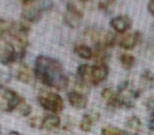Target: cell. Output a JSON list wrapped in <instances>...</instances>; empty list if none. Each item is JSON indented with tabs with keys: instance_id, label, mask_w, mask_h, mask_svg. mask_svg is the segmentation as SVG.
I'll use <instances>...</instances> for the list:
<instances>
[{
	"instance_id": "6da1fadb",
	"label": "cell",
	"mask_w": 154,
	"mask_h": 135,
	"mask_svg": "<svg viewBox=\"0 0 154 135\" xmlns=\"http://www.w3.org/2000/svg\"><path fill=\"white\" fill-rule=\"evenodd\" d=\"M35 77L45 86L64 90L69 84V78L64 74L58 60L48 56H38L35 61Z\"/></svg>"
},
{
	"instance_id": "7a4b0ae2",
	"label": "cell",
	"mask_w": 154,
	"mask_h": 135,
	"mask_svg": "<svg viewBox=\"0 0 154 135\" xmlns=\"http://www.w3.org/2000/svg\"><path fill=\"white\" fill-rule=\"evenodd\" d=\"M85 35L89 40L96 44V48H100V49L108 50L114 47L116 43V36L113 33L96 26H90L86 29Z\"/></svg>"
},
{
	"instance_id": "3957f363",
	"label": "cell",
	"mask_w": 154,
	"mask_h": 135,
	"mask_svg": "<svg viewBox=\"0 0 154 135\" xmlns=\"http://www.w3.org/2000/svg\"><path fill=\"white\" fill-rule=\"evenodd\" d=\"M38 103L45 110H48L51 113L56 114L62 111L64 105L61 96L58 93L55 92H48L42 91L38 95Z\"/></svg>"
},
{
	"instance_id": "277c9868",
	"label": "cell",
	"mask_w": 154,
	"mask_h": 135,
	"mask_svg": "<svg viewBox=\"0 0 154 135\" xmlns=\"http://www.w3.org/2000/svg\"><path fill=\"white\" fill-rule=\"evenodd\" d=\"M82 18H84L82 11H80L78 8L75 7L73 3L66 5V12L63 15V19L66 26L72 29L78 28L82 23Z\"/></svg>"
},
{
	"instance_id": "5b68a950",
	"label": "cell",
	"mask_w": 154,
	"mask_h": 135,
	"mask_svg": "<svg viewBox=\"0 0 154 135\" xmlns=\"http://www.w3.org/2000/svg\"><path fill=\"white\" fill-rule=\"evenodd\" d=\"M20 60L16 47L12 42L0 43V61L3 64H11Z\"/></svg>"
},
{
	"instance_id": "8992f818",
	"label": "cell",
	"mask_w": 154,
	"mask_h": 135,
	"mask_svg": "<svg viewBox=\"0 0 154 135\" xmlns=\"http://www.w3.org/2000/svg\"><path fill=\"white\" fill-rule=\"evenodd\" d=\"M109 75V69L107 64H95L90 66L88 75V81L92 86H98Z\"/></svg>"
},
{
	"instance_id": "52a82bcc",
	"label": "cell",
	"mask_w": 154,
	"mask_h": 135,
	"mask_svg": "<svg viewBox=\"0 0 154 135\" xmlns=\"http://www.w3.org/2000/svg\"><path fill=\"white\" fill-rule=\"evenodd\" d=\"M2 98L5 100V111H14L17 110L18 106L23 100L21 96L17 92L10 89H5L2 93Z\"/></svg>"
},
{
	"instance_id": "ba28073f",
	"label": "cell",
	"mask_w": 154,
	"mask_h": 135,
	"mask_svg": "<svg viewBox=\"0 0 154 135\" xmlns=\"http://www.w3.org/2000/svg\"><path fill=\"white\" fill-rule=\"evenodd\" d=\"M143 40V35L140 32H133L122 35L118 40V44L125 50H131L135 48Z\"/></svg>"
},
{
	"instance_id": "9c48e42d",
	"label": "cell",
	"mask_w": 154,
	"mask_h": 135,
	"mask_svg": "<svg viewBox=\"0 0 154 135\" xmlns=\"http://www.w3.org/2000/svg\"><path fill=\"white\" fill-rule=\"evenodd\" d=\"M16 77L22 84H31L34 81L35 78L34 70H32V68L30 66H28L26 63H21L19 66V68L17 69Z\"/></svg>"
},
{
	"instance_id": "30bf717a",
	"label": "cell",
	"mask_w": 154,
	"mask_h": 135,
	"mask_svg": "<svg viewBox=\"0 0 154 135\" xmlns=\"http://www.w3.org/2000/svg\"><path fill=\"white\" fill-rule=\"evenodd\" d=\"M101 97L107 103V106L111 109H118L120 107L118 94L113 88H105L101 91Z\"/></svg>"
},
{
	"instance_id": "8fae6325",
	"label": "cell",
	"mask_w": 154,
	"mask_h": 135,
	"mask_svg": "<svg viewBox=\"0 0 154 135\" xmlns=\"http://www.w3.org/2000/svg\"><path fill=\"white\" fill-rule=\"evenodd\" d=\"M110 24H111L112 28L115 30V32L122 34V33L127 32V31L131 28L132 21H131V19L128 16L120 15V16H117V17H114L113 19L111 20Z\"/></svg>"
},
{
	"instance_id": "7c38bea8",
	"label": "cell",
	"mask_w": 154,
	"mask_h": 135,
	"mask_svg": "<svg viewBox=\"0 0 154 135\" xmlns=\"http://www.w3.org/2000/svg\"><path fill=\"white\" fill-rule=\"evenodd\" d=\"M68 100L73 108L82 110L87 108L88 106V98L85 94L77 92V91H71L68 94Z\"/></svg>"
},
{
	"instance_id": "4fadbf2b",
	"label": "cell",
	"mask_w": 154,
	"mask_h": 135,
	"mask_svg": "<svg viewBox=\"0 0 154 135\" xmlns=\"http://www.w3.org/2000/svg\"><path fill=\"white\" fill-rule=\"evenodd\" d=\"M42 16V10L36 5H26L22 12V18L28 22H36Z\"/></svg>"
},
{
	"instance_id": "5bb4252c",
	"label": "cell",
	"mask_w": 154,
	"mask_h": 135,
	"mask_svg": "<svg viewBox=\"0 0 154 135\" xmlns=\"http://www.w3.org/2000/svg\"><path fill=\"white\" fill-rule=\"evenodd\" d=\"M98 117L99 114L97 112H89V113L85 114L79 124L80 130H82L84 132H90L94 126L95 121L98 119Z\"/></svg>"
},
{
	"instance_id": "9a60e30c",
	"label": "cell",
	"mask_w": 154,
	"mask_h": 135,
	"mask_svg": "<svg viewBox=\"0 0 154 135\" xmlns=\"http://www.w3.org/2000/svg\"><path fill=\"white\" fill-rule=\"evenodd\" d=\"M141 130V121L137 116L130 117L125 124V132L128 135H138Z\"/></svg>"
},
{
	"instance_id": "2e32d148",
	"label": "cell",
	"mask_w": 154,
	"mask_h": 135,
	"mask_svg": "<svg viewBox=\"0 0 154 135\" xmlns=\"http://www.w3.org/2000/svg\"><path fill=\"white\" fill-rule=\"evenodd\" d=\"M60 118L56 114H48L43 117L42 121V128L47 131H56L60 127Z\"/></svg>"
},
{
	"instance_id": "e0dca14e",
	"label": "cell",
	"mask_w": 154,
	"mask_h": 135,
	"mask_svg": "<svg viewBox=\"0 0 154 135\" xmlns=\"http://www.w3.org/2000/svg\"><path fill=\"white\" fill-rule=\"evenodd\" d=\"M154 86V74L149 70H145L140 75V90H149Z\"/></svg>"
},
{
	"instance_id": "ac0fdd59",
	"label": "cell",
	"mask_w": 154,
	"mask_h": 135,
	"mask_svg": "<svg viewBox=\"0 0 154 135\" xmlns=\"http://www.w3.org/2000/svg\"><path fill=\"white\" fill-rule=\"evenodd\" d=\"M110 55L108 53V50L96 48L95 52H93V57L96 62V64H106L107 60L109 59Z\"/></svg>"
},
{
	"instance_id": "d6986e66",
	"label": "cell",
	"mask_w": 154,
	"mask_h": 135,
	"mask_svg": "<svg viewBox=\"0 0 154 135\" xmlns=\"http://www.w3.org/2000/svg\"><path fill=\"white\" fill-rule=\"evenodd\" d=\"M75 53L84 59H91L93 57V51L91 48H89L86 44H79L75 47Z\"/></svg>"
},
{
	"instance_id": "ffe728a7",
	"label": "cell",
	"mask_w": 154,
	"mask_h": 135,
	"mask_svg": "<svg viewBox=\"0 0 154 135\" xmlns=\"http://www.w3.org/2000/svg\"><path fill=\"white\" fill-rule=\"evenodd\" d=\"M119 61L122 63V66H124L126 70H131L133 66H135V57L131 54H128V53H125V54H122L119 57Z\"/></svg>"
},
{
	"instance_id": "44dd1931",
	"label": "cell",
	"mask_w": 154,
	"mask_h": 135,
	"mask_svg": "<svg viewBox=\"0 0 154 135\" xmlns=\"http://www.w3.org/2000/svg\"><path fill=\"white\" fill-rule=\"evenodd\" d=\"M117 0H103L100 1L98 5L99 10L106 12V13H111L113 11V8L115 7Z\"/></svg>"
},
{
	"instance_id": "7402d4cb",
	"label": "cell",
	"mask_w": 154,
	"mask_h": 135,
	"mask_svg": "<svg viewBox=\"0 0 154 135\" xmlns=\"http://www.w3.org/2000/svg\"><path fill=\"white\" fill-rule=\"evenodd\" d=\"M13 23H10L5 20H0V40L5 36V35H9V33L11 32Z\"/></svg>"
},
{
	"instance_id": "603a6c76",
	"label": "cell",
	"mask_w": 154,
	"mask_h": 135,
	"mask_svg": "<svg viewBox=\"0 0 154 135\" xmlns=\"http://www.w3.org/2000/svg\"><path fill=\"white\" fill-rule=\"evenodd\" d=\"M101 133H103V135H128L125 132V130H120V129L111 126L103 128Z\"/></svg>"
},
{
	"instance_id": "cb8c5ba5",
	"label": "cell",
	"mask_w": 154,
	"mask_h": 135,
	"mask_svg": "<svg viewBox=\"0 0 154 135\" xmlns=\"http://www.w3.org/2000/svg\"><path fill=\"white\" fill-rule=\"evenodd\" d=\"M17 110L20 112V114H21V115L24 116V117H28V116L32 113V108H31V106L26 103V99H23V100L21 101V103L18 106Z\"/></svg>"
},
{
	"instance_id": "d4e9b609",
	"label": "cell",
	"mask_w": 154,
	"mask_h": 135,
	"mask_svg": "<svg viewBox=\"0 0 154 135\" xmlns=\"http://www.w3.org/2000/svg\"><path fill=\"white\" fill-rule=\"evenodd\" d=\"M42 121H43V117H38V116H35V117H32L29 121V124H30L32 128H38L41 129L42 128Z\"/></svg>"
},
{
	"instance_id": "484cf974",
	"label": "cell",
	"mask_w": 154,
	"mask_h": 135,
	"mask_svg": "<svg viewBox=\"0 0 154 135\" xmlns=\"http://www.w3.org/2000/svg\"><path fill=\"white\" fill-rule=\"evenodd\" d=\"M146 107H147V109L149 110L151 113L154 112V95L150 96L149 98L146 100Z\"/></svg>"
},
{
	"instance_id": "4316f807",
	"label": "cell",
	"mask_w": 154,
	"mask_h": 135,
	"mask_svg": "<svg viewBox=\"0 0 154 135\" xmlns=\"http://www.w3.org/2000/svg\"><path fill=\"white\" fill-rule=\"evenodd\" d=\"M148 127L149 130H154V112H152L148 118Z\"/></svg>"
},
{
	"instance_id": "83f0119b",
	"label": "cell",
	"mask_w": 154,
	"mask_h": 135,
	"mask_svg": "<svg viewBox=\"0 0 154 135\" xmlns=\"http://www.w3.org/2000/svg\"><path fill=\"white\" fill-rule=\"evenodd\" d=\"M148 10H149V12L151 13V15L154 16V2L152 0L148 3Z\"/></svg>"
},
{
	"instance_id": "f1b7e54d",
	"label": "cell",
	"mask_w": 154,
	"mask_h": 135,
	"mask_svg": "<svg viewBox=\"0 0 154 135\" xmlns=\"http://www.w3.org/2000/svg\"><path fill=\"white\" fill-rule=\"evenodd\" d=\"M18 1H20V2L24 5H33V2H35L36 0H18Z\"/></svg>"
},
{
	"instance_id": "f546056e",
	"label": "cell",
	"mask_w": 154,
	"mask_h": 135,
	"mask_svg": "<svg viewBox=\"0 0 154 135\" xmlns=\"http://www.w3.org/2000/svg\"><path fill=\"white\" fill-rule=\"evenodd\" d=\"M8 135H21L19 132H16V131H11Z\"/></svg>"
},
{
	"instance_id": "4dcf8cb0",
	"label": "cell",
	"mask_w": 154,
	"mask_h": 135,
	"mask_svg": "<svg viewBox=\"0 0 154 135\" xmlns=\"http://www.w3.org/2000/svg\"><path fill=\"white\" fill-rule=\"evenodd\" d=\"M80 2H84V3H86V2H90V1H92V0H79Z\"/></svg>"
},
{
	"instance_id": "1f68e13d",
	"label": "cell",
	"mask_w": 154,
	"mask_h": 135,
	"mask_svg": "<svg viewBox=\"0 0 154 135\" xmlns=\"http://www.w3.org/2000/svg\"><path fill=\"white\" fill-rule=\"evenodd\" d=\"M148 135H154V130H150V132Z\"/></svg>"
},
{
	"instance_id": "d6a6232c",
	"label": "cell",
	"mask_w": 154,
	"mask_h": 135,
	"mask_svg": "<svg viewBox=\"0 0 154 135\" xmlns=\"http://www.w3.org/2000/svg\"><path fill=\"white\" fill-rule=\"evenodd\" d=\"M1 90H5V89H3V86L1 84V82H0V91Z\"/></svg>"
},
{
	"instance_id": "836d02e7",
	"label": "cell",
	"mask_w": 154,
	"mask_h": 135,
	"mask_svg": "<svg viewBox=\"0 0 154 135\" xmlns=\"http://www.w3.org/2000/svg\"><path fill=\"white\" fill-rule=\"evenodd\" d=\"M0 135H1V128H0Z\"/></svg>"
},
{
	"instance_id": "e575fe53",
	"label": "cell",
	"mask_w": 154,
	"mask_h": 135,
	"mask_svg": "<svg viewBox=\"0 0 154 135\" xmlns=\"http://www.w3.org/2000/svg\"><path fill=\"white\" fill-rule=\"evenodd\" d=\"M152 1H153V2H154V0H152Z\"/></svg>"
}]
</instances>
